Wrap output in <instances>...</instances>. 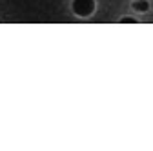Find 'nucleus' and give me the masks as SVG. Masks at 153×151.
I'll list each match as a JSON object with an SVG mask.
<instances>
[{
    "mask_svg": "<svg viewBox=\"0 0 153 151\" xmlns=\"http://www.w3.org/2000/svg\"><path fill=\"white\" fill-rule=\"evenodd\" d=\"M133 7H135L137 11H146L148 9V2H135V4H133Z\"/></svg>",
    "mask_w": 153,
    "mask_h": 151,
    "instance_id": "nucleus-2",
    "label": "nucleus"
},
{
    "mask_svg": "<svg viewBox=\"0 0 153 151\" xmlns=\"http://www.w3.org/2000/svg\"><path fill=\"white\" fill-rule=\"evenodd\" d=\"M95 7V2L93 0H73V11L76 15H80V16H88L91 15Z\"/></svg>",
    "mask_w": 153,
    "mask_h": 151,
    "instance_id": "nucleus-1",
    "label": "nucleus"
},
{
    "mask_svg": "<svg viewBox=\"0 0 153 151\" xmlns=\"http://www.w3.org/2000/svg\"><path fill=\"white\" fill-rule=\"evenodd\" d=\"M133 22H135L133 18H124V20H122V24H133Z\"/></svg>",
    "mask_w": 153,
    "mask_h": 151,
    "instance_id": "nucleus-3",
    "label": "nucleus"
}]
</instances>
